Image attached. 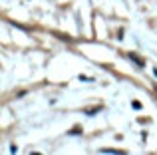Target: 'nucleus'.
<instances>
[{
    "label": "nucleus",
    "instance_id": "nucleus-4",
    "mask_svg": "<svg viewBox=\"0 0 157 155\" xmlns=\"http://www.w3.org/2000/svg\"><path fill=\"white\" fill-rule=\"evenodd\" d=\"M131 105H133V109H141V104H139V101H133Z\"/></svg>",
    "mask_w": 157,
    "mask_h": 155
},
{
    "label": "nucleus",
    "instance_id": "nucleus-3",
    "mask_svg": "<svg viewBox=\"0 0 157 155\" xmlns=\"http://www.w3.org/2000/svg\"><path fill=\"white\" fill-rule=\"evenodd\" d=\"M104 153H123L121 149H104Z\"/></svg>",
    "mask_w": 157,
    "mask_h": 155
},
{
    "label": "nucleus",
    "instance_id": "nucleus-1",
    "mask_svg": "<svg viewBox=\"0 0 157 155\" xmlns=\"http://www.w3.org/2000/svg\"><path fill=\"white\" fill-rule=\"evenodd\" d=\"M127 58H129V60H133V62L137 64L139 68H143V66H145V60H143L141 56H137L135 52H129V54H127Z\"/></svg>",
    "mask_w": 157,
    "mask_h": 155
},
{
    "label": "nucleus",
    "instance_id": "nucleus-2",
    "mask_svg": "<svg viewBox=\"0 0 157 155\" xmlns=\"http://www.w3.org/2000/svg\"><path fill=\"white\" fill-rule=\"evenodd\" d=\"M96 112H100V108H88V109H86V113H88V115H94Z\"/></svg>",
    "mask_w": 157,
    "mask_h": 155
}]
</instances>
